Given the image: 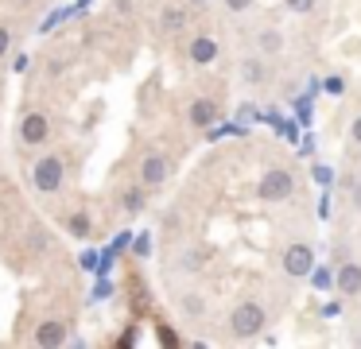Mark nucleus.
Instances as JSON below:
<instances>
[{"label": "nucleus", "mask_w": 361, "mask_h": 349, "mask_svg": "<svg viewBox=\"0 0 361 349\" xmlns=\"http://www.w3.org/2000/svg\"><path fill=\"white\" fill-rule=\"evenodd\" d=\"M71 318L66 314H43V318H35V326H32V345H39V349H59V345H66L71 341Z\"/></svg>", "instance_id": "f8f14e48"}, {"label": "nucleus", "mask_w": 361, "mask_h": 349, "mask_svg": "<svg viewBox=\"0 0 361 349\" xmlns=\"http://www.w3.org/2000/svg\"><path fill=\"white\" fill-rule=\"evenodd\" d=\"M190 23H195V12H190L183 0H164V4L156 8V35H159V39H179V35H187Z\"/></svg>", "instance_id": "9b49d317"}, {"label": "nucleus", "mask_w": 361, "mask_h": 349, "mask_svg": "<svg viewBox=\"0 0 361 349\" xmlns=\"http://www.w3.org/2000/svg\"><path fill=\"white\" fill-rule=\"evenodd\" d=\"M268 326H272V302H268L264 295H241V299L221 314V338L245 345V341H257Z\"/></svg>", "instance_id": "f03ea898"}, {"label": "nucleus", "mask_w": 361, "mask_h": 349, "mask_svg": "<svg viewBox=\"0 0 361 349\" xmlns=\"http://www.w3.org/2000/svg\"><path fill=\"white\" fill-rule=\"evenodd\" d=\"M20 240H24V252L27 256H51L59 248V237L55 229H51L47 221H39V217H32V221H24V229H20Z\"/></svg>", "instance_id": "4468645a"}, {"label": "nucleus", "mask_w": 361, "mask_h": 349, "mask_svg": "<svg viewBox=\"0 0 361 349\" xmlns=\"http://www.w3.org/2000/svg\"><path fill=\"white\" fill-rule=\"evenodd\" d=\"M171 307L179 310V318H183L187 326H202V322H210V314H214V299L202 291V287H195V283L175 287Z\"/></svg>", "instance_id": "1a4fd4ad"}, {"label": "nucleus", "mask_w": 361, "mask_h": 349, "mask_svg": "<svg viewBox=\"0 0 361 349\" xmlns=\"http://www.w3.org/2000/svg\"><path fill=\"white\" fill-rule=\"evenodd\" d=\"M187 62L190 66H214V62L221 59V43H218V35H210V31H202V35H195V39H187Z\"/></svg>", "instance_id": "dca6fc26"}, {"label": "nucleus", "mask_w": 361, "mask_h": 349, "mask_svg": "<svg viewBox=\"0 0 361 349\" xmlns=\"http://www.w3.org/2000/svg\"><path fill=\"white\" fill-rule=\"evenodd\" d=\"M303 194V175H299L295 163L280 159V163H268L260 171V183H257V202L260 206H288Z\"/></svg>", "instance_id": "20e7f679"}, {"label": "nucleus", "mask_w": 361, "mask_h": 349, "mask_svg": "<svg viewBox=\"0 0 361 349\" xmlns=\"http://www.w3.org/2000/svg\"><path fill=\"white\" fill-rule=\"evenodd\" d=\"M55 144V116L47 109H24L16 121V147L20 152H43Z\"/></svg>", "instance_id": "39448f33"}, {"label": "nucleus", "mask_w": 361, "mask_h": 349, "mask_svg": "<svg viewBox=\"0 0 361 349\" xmlns=\"http://www.w3.org/2000/svg\"><path fill=\"white\" fill-rule=\"evenodd\" d=\"M16 47H20V31L8 27V23H0V66L16 54Z\"/></svg>", "instance_id": "6ab92c4d"}, {"label": "nucleus", "mask_w": 361, "mask_h": 349, "mask_svg": "<svg viewBox=\"0 0 361 349\" xmlns=\"http://www.w3.org/2000/svg\"><path fill=\"white\" fill-rule=\"evenodd\" d=\"M245 47L276 62V59H283V54H288V35H283L280 23L260 20V23H249V31H245Z\"/></svg>", "instance_id": "6e6552de"}, {"label": "nucleus", "mask_w": 361, "mask_h": 349, "mask_svg": "<svg viewBox=\"0 0 361 349\" xmlns=\"http://www.w3.org/2000/svg\"><path fill=\"white\" fill-rule=\"evenodd\" d=\"M288 4L291 16H314V8H319V0H283Z\"/></svg>", "instance_id": "412c9836"}, {"label": "nucleus", "mask_w": 361, "mask_h": 349, "mask_svg": "<svg viewBox=\"0 0 361 349\" xmlns=\"http://www.w3.org/2000/svg\"><path fill=\"white\" fill-rule=\"evenodd\" d=\"M218 4L229 12V20H245V16L257 8V0H218Z\"/></svg>", "instance_id": "aec40b11"}, {"label": "nucleus", "mask_w": 361, "mask_h": 349, "mask_svg": "<svg viewBox=\"0 0 361 349\" xmlns=\"http://www.w3.org/2000/svg\"><path fill=\"white\" fill-rule=\"evenodd\" d=\"M206 268V252L195 240H183V245L167 248V276L171 279H195Z\"/></svg>", "instance_id": "9d476101"}, {"label": "nucleus", "mask_w": 361, "mask_h": 349, "mask_svg": "<svg viewBox=\"0 0 361 349\" xmlns=\"http://www.w3.org/2000/svg\"><path fill=\"white\" fill-rule=\"evenodd\" d=\"M32 4H39V0H12V8H32Z\"/></svg>", "instance_id": "a878e982"}, {"label": "nucleus", "mask_w": 361, "mask_h": 349, "mask_svg": "<svg viewBox=\"0 0 361 349\" xmlns=\"http://www.w3.org/2000/svg\"><path fill=\"white\" fill-rule=\"evenodd\" d=\"M183 4H187L190 12H195V16H202V12H210V8L218 4V0H183Z\"/></svg>", "instance_id": "b1692460"}, {"label": "nucleus", "mask_w": 361, "mask_h": 349, "mask_svg": "<svg viewBox=\"0 0 361 349\" xmlns=\"http://www.w3.org/2000/svg\"><path fill=\"white\" fill-rule=\"evenodd\" d=\"M350 209H353V214L361 217V175L353 178V183H350Z\"/></svg>", "instance_id": "5701e85b"}, {"label": "nucleus", "mask_w": 361, "mask_h": 349, "mask_svg": "<svg viewBox=\"0 0 361 349\" xmlns=\"http://www.w3.org/2000/svg\"><path fill=\"white\" fill-rule=\"evenodd\" d=\"M314 240L307 229H280L276 233V245H272V271L280 276V283L295 287L303 283L307 276L314 271Z\"/></svg>", "instance_id": "f257e3e1"}, {"label": "nucleus", "mask_w": 361, "mask_h": 349, "mask_svg": "<svg viewBox=\"0 0 361 349\" xmlns=\"http://www.w3.org/2000/svg\"><path fill=\"white\" fill-rule=\"evenodd\" d=\"M334 291L342 295L345 302L361 299V256H353V252L334 256Z\"/></svg>", "instance_id": "ddd939ff"}, {"label": "nucleus", "mask_w": 361, "mask_h": 349, "mask_svg": "<svg viewBox=\"0 0 361 349\" xmlns=\"http://www.w3.org/2000/svg\"><path fill=\"white\" fill-rule=\"evenodd\" d=\"M218 121H221V101L218 97H210V93H195V97L187 101V124L195 132L214 128Z\"/></svg>", "instance_id": "2eb2a0df"}, {"label": "nucleus", "mask_w": 361, "mask_h": 349, "mask_svg": "<svg viewBox=\"0 0 361 349\" xmlns=\"http://www.w3.org/2000/svg\"><path fill=\"white\" fill-rule=\"evenodd\" d=\"M63 225H66V233H71V237H94V217H90L82 206L63 209Z\"/></svg>", "instance_id": "a211bd4d"}, {"label": "nucleus", "mask_w": 361, "mask_h": 349, "mask_svg": "<svg viewBox=\"0 0 361 349\" xmlns=\"http://www.w3.org/2000/svg\"><path fill=\"white\" fill-rule=\"evenodd\" d=\"M133 178L144 186V190H164V186L175 178V155L164 152V147H144V152L136 155Z\"/></svg>", "instance_id": "423d86ee"}, {"label": "nucleus", "mask_w": 361, "mask_h": 349, "mask_svg": "<svg viewBox=\"0 0 361 349\" xmlns=\"http://www.w3.org/2000/svg\"><path fill=\"white\" fill-rule=\"evenodd\" d=\"M66 178H71V159L59 147H43L35 152V159L27 163V186H32L39 198H59L66 190Z\"/></svg>", "instance_id": "7ed1b4c3"}, {"label": "nucleus", "mask_w": 361, "mask_h": 349, "mask_svg": "<svg viewBox=\"0 0 361 349\" xmlns=\"http://www.w3.org/2000/svg\"><path fill=\"white\" fill-rule=\"evenodd\" d=\"M345 144L353 147V152H361V113L350 121V128H345Z\"/></svg>", "instance_id": "4be33fe9"}, {"label": "nucleus", "mask_w": 361, "mask_h": 349, "mask_svg": "<svg viewBox=\"0 0 361 349\" xmlns=\"http://www.w3.org/2000/svg\"><path fill=\"white\" fill-rule=\"evenodd\" d=\"M148 194H152V190H144L136 178H133V183H125V186L117 190V214H121V217H140L144 209H148Z\"/></svg>", "instance_id": "f3484780"}, {"label": "nucleus", "mask_w": 361, "mask_h": 349, "mask_svg": "<svg viewBox=\"0 0 361 349\" xmlns=\"http://www.w3.org/2000/svg\"><path fill=\"white\" fill-rule=\"evenodd\" d=\"M233 74H237V85H241V90H249V93H268V90H272V82H276L272 59H264V54L249 51V47L237 54Z\"/></svg>", "instance_id": "0eeeda50"}, {"label": "nucleus", "mask_w": 361, "mask_h": 349, "mask_svg": "<svg viewBox=\"0 0 361 349\" xmlns=\"http://www.w3.org/2000/svg\"><path fill=\"white\" fill-rule=\"evenodd\" d=\"M350 341H353V345H361V322H357V326H353V330H350Z\"/></svg>", "instance_id": "393cba45"}]
</instances>
